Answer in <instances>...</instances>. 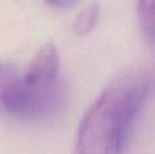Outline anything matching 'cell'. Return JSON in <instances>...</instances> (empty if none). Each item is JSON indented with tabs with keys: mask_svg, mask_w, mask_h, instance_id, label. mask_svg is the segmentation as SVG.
Instances as JSON below:
<instances>
[{
	"mask_svg": "<svg viewBox=\"0 0 155 154\" xmlns=\"http://www.w3.org/2000/svg\"><path fill=\"white\" fill-rule=\"evenodd\" d=\"M22 78V70L12 63L0 62V113H5Z\"/></svg>",
	"mask_w": 155,
	"mask_h": 154,
	"instance_id": "cell-2",
	"label": "cell"
},
{
	"mask_svg": "<svg viewBox=\"0 0 155 154\" xmlns=\"http://www.w3.org/2000/svg\"><path fill=\"white\" fill-rule=\"evenodd\" d=\"M153 85V71L143 65L129 67L110 79L80 120L74 154H124Z\"/></svg>",
	"mask_w": 155,
	"mask_h": 154,
	"instance_id": "cell-1",
	"label": "cell"
},
{
	"mask_svg": "<svg viewBox=\"0 0 155 154\" xmlns=\"http://www.w3.org/2000/svg\"><path fill=\"white\" fill-rule=\"evenodd\" d=\"M137 19L143 35L150 45L155 41V0H137Z\"/></svg>",
	"mask_w": 155,
	"mask_h": 154,
	"instance_id": "cell-3",
	"label": "cell"
},
{
	"mask_svg": "<svg viewBox=\"0 0 155 154\" xmlns=\"http://www.w3.org/2000/svg\"><path fill=\"white\" fill-rule=\"evenodd\" d=\"M98 18H99L98 4L88 5L87 8H84V10L76 16L75 22H74V32H75L78 35L88 34V33L95 27L97 22H98Z\"/></svg>",
	"mask_w": 155,
	"mask_h": 154,
	"instance_id": "cell-4",
	"label": "cell"
},
{
	"mask_svg": "<svg viewBox=\"0 0 155 154\" xmlns=\"http://www.w3.org/2000/svg\"><path fill=\"white\" fill-rule=\"evenodd\" d=\"M48 4L56 8H70L76 3V0H45Z\"/></svg>",
	"mask_w": 155,
	"mask_h": 154,
	"instance_id": "cell-5",
	"label": "cell"
}]
</instances>
